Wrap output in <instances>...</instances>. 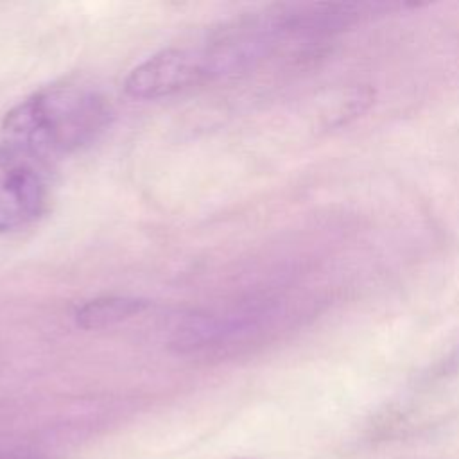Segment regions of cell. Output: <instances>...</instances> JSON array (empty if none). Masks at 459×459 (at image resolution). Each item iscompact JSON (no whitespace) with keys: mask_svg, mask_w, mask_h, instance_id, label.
Instances as JSON below:
<instances>
[{"mask_svg":"<svg viewBox=\"0 0 459 459\" xmlns=\"http://www.w3.org/2000/svg\"><path fill=\"white\" fill-rule=\"evenodd\" d=\"M208 82L195 45L170 47L136 65L124 81L129 97L154 100Z\"/></svg>","mask_w":459,"mask_h":459,"instance_id":"4","label":"cell"},{"mask_svg":"<svg viewBox=\"0 0 459 459\" xmlns=\"http://www.w3.org/2000/svg\"><path fill=\"white\" fill-rule=\"evenodd\" d=\"M149 303L133 296H102L82 303L75 310V321L84 330H102L133 319L142 314Z\"/></svg>","mask_w":459,"mask_h":459,"instance_id":"5","label":"cell"},{"mask_svg":"<svg viewBox=\"0 0 459 459\" xmlns=\"http://www.w3.org/2000/svg\"><path fill=\"white\" fill-rule=\"evenodd\" d=\"M47 181L34 158L0 143V233L32 224L47 206Z\"/></svg>","mask_w":459,"mask_h":459,"instance_id":"3","label":"cell"},{"mask_svg":"<svg viewBox=\"0 0 459 459\" xmlns=\"http://www.w3.org/2000/svg\"><path fill=\"white\" fill-rule=\"evenodd\" d=\"M111 120L109 102L77 84L47 86L11 108L2 122L7 143L32 158H57L93 143Z\"/></svg>","mask_w":459,"mask_h":459,"instance_id":"1","label":"cell"},{"mask_svg":"<svg viewBox=\"0 0 459 459\" xmlns=\"http://www.w3.org/2000/svg\"><path fill=\"white\" fill-rule=\"evenodd\" d=\"M301 303L308 301L281 294L251 301L230 314L197 316L179 330L176 344L185 353H237L267 339L301 316Z\"/></svg>","mask_w":459,"mask_h":459,"instance_id":"2","label":"cell"},{"mask_svg":"<svg viewBox=\"0 0 459 459\" xmlns=\"http://www.w3.org/2000/svg\"><path fill=\"white\" fill-rule=\"evenodd\" d=\"M0 459H39L36 455H29V454H16V452H0Z\"/></svg>","mask_w":459,"mask_h":459,"instance_id":"6","label":"cell"}]
</instances>
